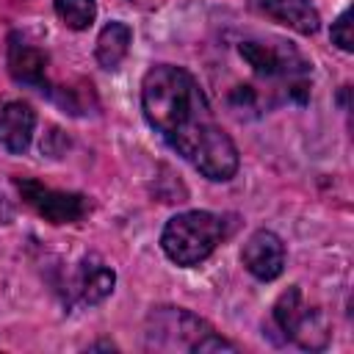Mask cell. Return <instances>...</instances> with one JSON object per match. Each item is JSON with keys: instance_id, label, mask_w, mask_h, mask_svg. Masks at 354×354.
<instances>
[{"instance_id": "6da1fadb", "label": "cell", "mask_w": 354, "mask_h": 354, "mask_svg": "<svg viewBox=\"0 0 354 354\" xmlns=\"http://www.w3.org/2000/svg\"><path fill=\"white\" fill-rule=\"evenodd\" d=\"M141 108L163 141L202 177L224 183L238 171V147L218 127L205 91L191 72L158 64L144 75Z\"/></svg>"}, {"instance_id": "7a4b0ae2", "label": "cell", "mask_w": 354, "mask_h": 354, "mask_svg": "<svg viewBox=\"0 0 354 354\" xmlns=\"http://www.w3.org/2000/svg\"><path fill=\"white\" fill-rule=\"evenodd\" d=\"M238 53L252 66V72L268 83L288 102L304 105L310 97V64L304 55L282 39H246L238 44Z\"/></svg>"}, {"instance_id": "3957f363", "label": "cell", "mask_w": 354, "mask_h": 354, "mask_svg": "<svg viewBox=\"0 0 354 354\" xmlns=\"http://www.w3.org/2000/svg\"><path fill=\"white\" fill-rule=\"evenodd\" d=\"M149 351H238L235 343L213 332V326L185 307H152L144 326Z\"/></svg>"}, {"instance_id": "277c9868", "label": "cell", "mask_w": 354, "mask_h": 354, "mask_svg": "<svg viewBox=\"0 0 354 354\" xmlns=\"http://www.w3.org/2000/svg\"><path fill=\"white\" fill-rule=\"evenodd\" d=\"M224 238H227V224L221 216L207 210H188L166 221L160 232V246L171 263L188 268L207 260Z\"/></svg>"}, {"instance_id": "5b68a950", "label": "cell", "mask_w": 354, "mask_h": 354, "mask_svg": "<svg viewBox=\"0 0 354 354\" xmlns=\"http://www.w3.org/2000/svg\"><path fill=\"white\" fill-rule=\"evenodd\" d=\"M274 321L279 332H285L288 340H293L301 348L318 351L329 340V324L326 315L318 307H310L301 296L299 285H290L274 304Z\"/></svg>"}, {"instance_id": "8992f818", "label": "cell", "mask_w": 354, "mask_h": 354, "mask_svg": "<svg viewBox=\"0 0 354 354\" xmlns=\"http://www.w3.org/2000/svg\"><path fill=\"white\" fill-rule=\"evenodd\" d=\"M25 205H30L50 224H75L88 213V199L72 191H55L39 180H14Z\"/></svg>"}, {"instance_id": "52a82bcc", "label": "cell", "mask_w": 354, "mask_h": 354, "mask_svg": "<svg viewBox=\"0 0 354 354\" xmlns=\"http://www.w3.org/2000/svg\"><path fill=\"white\" fill-rule=\"evenodd\" d=\"M241 260H243V266H246V271L252 277H257L263 282H271L285 268V243H282V238L277 232L257 230L243 243Z\"/></svg>"}, {"instance_id": "ba28073f", "label": "cell", "mask_w": 354, "mask_h": 354, "mask_svg": "<svg viewBox=\"0 0 354 354\" xmlns=\"http://www.w3.org/2000/svg\"><path fill=\"white\" fill-rule=\"evenodd\" d=\"M8 72L17 83L44 91L47 88V53L28 44L19 33L8 39Z\"/></svg>"}, {"instance_id": "9c48e42d", "label": "cell", "mask_w": 354, "mask_h": 354, "mask_svg": "<svg viewBox=\"0 0 354 354\" xmlns=\"http://www.w3.org/2000/svg\"><path fill=\"white\" fill-rule=\"evenodd\" d=\"M36 127V113L22 100H8L0 105V147L19 155L30 147Z\"/></svg>"}, {"instance_id": "30bf717a", "label": "cell", "mask_w": 354, "mask_h": 354, "mask_svg": "<svg viewBox=\"0 0 354 354\" xmlns=\"http://www.w3.org/2000/svg\"><path fill=\"white\" fill-rule=\"evenodd\" d=\"M254 6L274 22L301 36H313L321 28V17L310 0H254Z\"/></svg>"}, {"instance_id": "8fae6325", "label": "cell", "mask_w": 354, "mask_h": 354, "mask_svg": "<svg viewBox=\"0 0 354 354\" xmlns=\"http://www.w3.org/2000/svg\"><path fill=\"white\" fill-rule=\"evenodd\" d=\"M130 41H133L130 25H124V22H108L100 30V36H97V50H94L97 53V64L102 69H116L124 61V55L130 50Z\"/></svg>"}, {"instance_id": "7c38bea8", "label": "cell", "mask_w": 354, "mask_h": 354, "mask_svg": "<svg viewBox=\"0 0 354 354\" xmlns=\"http://www.w3.org/2000/svg\"><path fill=\"white\" fill-rule=\"evenodd\" d=\"M113 285H116V274L108 266H102V263L83 266L80 277H77V296L83 304H97L111 296Z\"/></svg>"}, {"instance_id": "4fadbf2b", "label": "cell", "mask_w": 354, "mask_h": 354, "mask_svg": "<svg viewBox=\"0 0 354 354\" xmlns=\"http://www.w3.org/2000/svg\"><path fill=\"white\" fill-rule=\"evenodd\" d=\"M55 14L69 30H86L97 17L94 0H55Z\"/></svg>"}, {"instance_id": "5bb4252c", "label": "cell", "mask_w": 354, "mask_h": 354, "mask_svg": "<svg viewBox=\"0 0 354 354\" xmlns=\"http://www.w3.org/2000/svg\"><path fill=\"white\" fill-rule=\"evenodd\" d=\"M351 8H346L335 22H332V44H337L343 53L354 50V33H351Z\"/></svg>"}, {"instance_id": "9a60e30c", "label": "cell", "mask_w": 354, "mask_h": 354, "mask_svg": "<svg viewBox=\"0 0 354 354\" xmlns=\"http://www.w3.org/2000/svg\"><path fill=\"white\" fill-rule=\"evenodd\" d=\"M230 105L235 108V111H257L260 108V94H257V88L254 86H235L232 91H230Z\"/></svg>"}]
</instances>
